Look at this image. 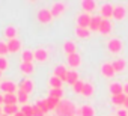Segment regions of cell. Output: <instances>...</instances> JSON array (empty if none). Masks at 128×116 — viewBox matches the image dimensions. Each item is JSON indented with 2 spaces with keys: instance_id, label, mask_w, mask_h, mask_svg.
I'll return each instance as SVG.
<instances>
[{
  "instance_id": "cell-10",
  "label": "cell",
  "mask_w": 128,
  "mask_h": 116,
  "mask_svg": "<svg viewBox=\"0 0 128 116\" xmlns=\"http://www.w3.org/2000/svg\"><path fill=\"white\" fill-rule=\"evenodd\" d=\"M113 11H114V8H113L110 3H106V5L101 8V14H102V17H104V20H107L108 17H113Z\"/></svg>"
},
{
  "instance_id": "cell-21",
  "label": "cell",
  "mask_w": 128,
  "mask_h": 116,
  "mask_svg": "<svg viewBox=\"0 0 128 116\" xmlns=\"http://www.w3.org/2000/svg\"><path fill=\"white\" fill-rule=\"evenodd\" d=\"M62 84H63V82H62L59 77L53 76V77L50 78V86H51V89H62Z\"/></svg>"
},
{
  "instance_id": "cell-32",
  "label": "cell",
  "mask_w": 128,
  "mask_h": 116,
  "mask_svg": "<svg viewBox=\"0 0 128 116\" xmlns=\"http://www.w3.org/2000/svg\"><path fill=\"white\" fill-rule=\"evenodd\" d=\"M84 96H90L94 94V86L90 83H84V88H83V92H82Z\"/></svg>"
},
{
  "instance_id": "cell-2",
  "label": "cell",
  "mask_w": 128,
  "mask_h": 116,
  "mask_svg": "<svg viewBox=\"0 0 128 116\" xmlns=\"http://www.w3.org/2000/svg\"><path fill=\"white\" fill-rule=\"evenodd\" d=\"M90 15L89 14H82V15H78V18H77V27H83V29H89V26H90Z\"/></svg>"
},
{
  "instance_id": "cell-5",
  "label": "cell",
  "mask_w": 128,
  "mask_h": 116,
  "mask_svg": "<svg viewBox=\"0 0 128 116\" xmlns=\"http://www.w3.org/2000/svg\"><path fill=\"white\" fill-rule=\"evenodd\" d=\"M0 89H2L5 94H15V90H17V84L12 83V82H3L2 84H0Z\"/></svg>"
},
{
  "instance_id": "cell-30",
  "label": "cell",
  "mask_w": 128,
  "mask_h": 116,
  "mask_svg": "<svg viewBox=\"0 0 128 116\" xmlns=\"http://www.w3.org/2000/svg\"><path fill=\"white\" fill-rule=\"evenodd\" d=\"M20 70H21L23 72H26V74H32L35 68H33V64H26V62H23L21 66H20Z\"/></svg>"
},
{
  "instance_id": "cell-29",
  "label": "cell",
  "mask_w": 128,
  "mask_h": 116,
  "mask_svg": "<svg viewBox=\"0 0 128 116\" xmlns=\"http://www.w3.org/2000/svg\"><path fill=\"white\" fill-rule=\"evenodd\" d=\"M76 35L78 38H88L90 35V30L89 29H83V27H77L76 29Z\"/></svg>"
},
{
  "instance_id": "cell-20",
  "label": "cell",
  "mask_w": 128,
  "mask_h": 116,
  "mask_svg": "<svg viewBox=\"0 0 128 116\" xmlns=\"http://www.w3.org/2000/svg\"><path fill=\"white\" fill-rule=\"evenodd\" d=\"M125 60L124 59H116L113 64H112V66H113V70H114V72H119V71H124V68H125Z\"/></svg>"
},
{
  "instance_id": "cell-28",
  "label": "cell",
  "mask_w": 128,
  "mask_h": 116,
  "mask_svg": "<svg viewBox=\"0 0 128 116\" xmlns=\"http://www.w3.org/2000/svg\"><path fill=\"white\" fill-rule=\"evenodd\" d=\"M47 104H48V108L50 110H56V107L59 106V102H60V100H57V98H51V96H48L47 100Z\"/></svg>"
},
{
  "instance_id": "cell-13",
  "label": "cell",
  "mask_w": 128,
  "mask_h": 116,
  "mask_svg": "<svg viewBox=\"0 0 128 116\" xmlns=\"http://www.w3.org/2000/svg\"><path fill=\"white\" fill-rule=\"evenodd\" d=\"M8 48H9V53H17L20 48H21V42L15 38V39H11L8 42Z\"/></svg>"
},
{
  "instance_id": "cell-31",
  "label": "cell",
  "mask_w": 128,
  "mask_h": 116,
  "mask_svg": "<svg viewBox=\"0 0 128 116\" xmlns=\"http://www.w3.org/2000/svg\"><path fill=\"white\" fill-rule=\"evenodd\" d=\"M24 116H33V106H27V104H24L23 107H21V110H20Z\"/></svg>"
},
{
  "instance_id": "cell-15",
  "label": "cell",
  "mask_w": 128,
  "mask_h": 116,
  "mask_svg": "<svg viewBox=\"0 0 128 116\" xmlns=\"http://www.w3.org/2000/svg\"><path fill=\"white\" fill-rule=\"evenodd\" d=\"M100 32H101L102 35H107V33H110V32H112V23H110L108 20H104V18H102V21H101V26H100Z\"/></svg>"
},
{
  "instance_id": "cell-4",
  "label": "cell",
  "mask_w": 128,
  "mask_h": 116,
  "mask_svg": "<svg viewBox=\"0 0 128 116\" xmlns=\"http://www.w3.org/2000/svg\"><path fill=\"white\" fill-rule=\"evenodd\" d=\"M101 21H102V17H100V15L92 17V18H90V26H89V30H90V32H100Z\"/></svg>"
},
{
  "instance_id": "cell-14",
  "label": "cell",
  "mask_w": 128,
  "mask_h": 116,
  "mask_svg": "<svg viewBox=\"0 0 128 116\" xmlns=\"http://www.w3.org/2000/svg\"><path fill=\"white\" fill-rule=\"evenodd\" d=\"M108 89H110V94H112V96L124 94V86H122V84H119V83H112Z\"/></svg>"
},
{
  "instance_id": "cell-35",
  "label": "cell",
  "mask_w": 128,
  "mask_h": 116,
  "mask_svg": "<svg viewBox=\"0 0 128 116\" xmlns=\"http://www.w3.org/2000/svg\"><path fill=\"white\" fill-rule=\"evenodd\" d=\"M5 35H6L9 39H15V35H17V30H15V27H12V26L6 27V30H5Z\"/></svg>"
},
{
  "instance_id": "cell-19",
  "label": "cell",
  "mask_w": 128,
  "mask_h": 116,
  "mask_svg": "<svg viewBox=\"0 0 128 116\" xmlns=\"http://www.w3.org/2000/svg\"><path fill=\"white\" fill-rule=\"evenodd\" d=\"M47 57H48V54H47V51H45L44 48H38V50L35 51V59H36V60L44 62V60H47Z\"/></svg>"
},
{
  "instance_id": "cell-7",
  "label": "cell",
  "mask_w": 128,
  "mask_h": 116,
  "mask_svg": "<svg viewBox=\"0 0 128 116\" xmlns=\"http://www.w3.org/2000/svg\"><path fill=\"white\" fill-rule=\"evenodd\" d=\"M66 74H68V71H66V68L63 66V65H57L54 68V76L59 77L62 82H66Z\"/></svg>"
},
{
  "instance_id": "cell-43",
  "label": "cell",
  "mask_w": 128,
  "mask_h": 116,
  "mask_svg": "<svg viewBox=\"0 0 128 116\" xmlns=\"http://www.w3.org/2000/svg\"><path fill=\"white\" fill-rule=\"evenodd\" d=\"M124 106H125V108L128 110V96H126V100H125V102H124Z\"/></svg>"
},
{
  "instance_id": "cell-8",
  "label": "cell",
  "mask_w": 128,
  "mask_h": 116,
  "mask_svg": "<svg viewBox=\"0 0 128 116\" xmlns=\"http://www.w3.org/2000/svg\"><path fill=\"white\" fill-rule=\"evenodd\" d=\"M107 47H108V50L112 53H119L122 50V42L119 39H112V41H108V45Z\"/></svg>"
},
{
  "instance_id": "cell-37",
  "label": "cell",
  "mask_w": 128,
  "mask_h": 116,
  "mask_svg": "<svg viewBox=\"0 0 128 116\" xmlns=\"http://www.w3.org/2000/svg\"><path fill=\"white\" fill-rule=\"evenodd\" d=\"M83 88H84V82H82V80H78V82L72 86V89H74L76 94H82V92H83Z\"/></svg>"
},
{
  "instance_id": "cell-16",
  "label": "cell",
  "mask_w": 128,
  "mask_h": 116,
  "mask_svg": "<svg viewBox=\"0 0 128 116\" xmlns=\"http://www.w3.org/2000/svg\"><path fill=\"white\" fill-rule=\"evenodd\" d=\"M77 82H78V74H77V71H68V74H66V83L71 84V86H74Z\"/></svg>"
},
{
  "instance_id": "cell-24",
  "label": "cell",
  "mask_w": 128,
  "mask_h": 116,
  "mask_svg": "<svg viewBox=\"0 0 128 116\" xmlns=\"http://www.w3.org/2000/svg\"><path fill=\"white\" fill-rule=\"evenodd\" d=\"M125 100H126V95H125V94H120V95H114V96H112V102L116 104V106H124Z\"/></svg>"
},
{
  "instance_id": "cell-45",
  "label": "cell",
  "mask_w": 128,
  "mask_h": 116,
  "mask_svg": "<svg viewBox=\"0 0 128 116\" xmlns=\"http://www.w3.org/2000/svg\"><path fill=\"white\" fill-rule=\"evenodd\" d=\"M0 104H3V95H0Z\"/></svg>"
},
{
  "instance_id": "cell-11",
  "label": "cell",
  "mask_w": 128,
  "mask_h": 116,
  "mask_svg": "<svg viewBox=\"0 0 128 116\" xmlns=\"http://www.w3.org/2000/svg\"><path fill=\"white\" fill-rule=\"evenodd\" d=\"M18 89L24 90L26 94H30V92L33 90V82H32V80H21V83H20V88H18Z\"/></svg>"
},
{
  "instance_id": "cell-42",
  "label": "cell",
  "mask_w": 128,
  "mask_h": 116,
  "mask_svg": "<svg viewBox=\"0 0 128 116\" xmlns=\"http://www.w3.org/2000/svg\"><path fill=\"white\" fill-rule=\"evenodd\" d=\"M124 94H125V95L128 96V83H126V84L124 86Z\"/></svg>"
},
{
  "instance_id": "cell-48",
  "label": "cell",
  "mask_w": 128,
  "mask_h": 116,
  "mask_svg": "<svg viewBox=\"0 0 128 116\" xmlns=\"http://www.w3.org/2000/svg\"><path fill=\"white\" fill-rule=\"evenodd\" d=\"M0 77H2V71H0Z\"/></svg>"
},
{
  "instance_id": "cell-44",
  "label": "cell",
  "mask_w": 128,
  "mask_h": 116,
  "mask_svg": "<svg viewBox=\"0 0 128 116\" xmlns=\"http://www.w3.org/2000/svg\"><path fill=\"white\" fill-rule=\"evenodd\" d=\"M14 116H24V114H23V113H21V112H17V113H15V114H14Z\"/></svg>"
},
{
  "instance_id": "cell-17",
  "label": "cell",
  "mask_w": 128,
  "mask_h": 116,
  "mask_svg": "<svg viewBox=\"0 0 128 116\" xmlns=\"http://www.w3.org/2000/svg\"><path fill=\"white\" fill-rule=\"evenodd\" d=\"M125 14H126V11H125L124 6H116L114 11H113V17H114V20H122V18L125 17Z\"/></svg>"
},
{
  "instance_id": "cell-46",
  "label": "cell",
  "mask_w": 128,
  "mask_h": 116,
  "mask_svg": "<svg viewBox=\"0 0 128 116\" xmlns=\"http://www.w3.org/2000/svg\"><path fill=\"white\" fill-rule=\"evenodd\" d=\"M3 114V107H0V116Z\"/></svg>"
},
{
  "instance_id": "cell-3",
  "label": "cell",
  "mask_w": 128,
  "mask_h": 116,
  "mask_svg": "<svg viewBox=\"0 0 128 116\" xmlns=\"http://www.w3.org/2000/svg\"><path fill=\"white\" fill-rule=\"evenodd\" d=\"M51 18H53V15H51V12L48 9H39L38 11V20H39V23L47 24V23L51 21Z\"/></svg>"
},
{
  "instance_id": "cell-26",
  "label": "cell",
  "mask_w": 128,
  "mask_h": 116,
  "mask_svg": "<svg viewBox=\"0 0 128 116\" xmlns=\"http://www.w3.org/2000/svg\"><path fill=\"white\" fill-rule=\"evenodd\" d=\"M80 110H82V116H94V114H95L94 107H90L89 104H84Z\"/></svg>"
},
{
  "instance_id": "cell-18",
  "label": "cell",
  "mask_w": 128,
  "mask_h": 116,
  "mask_svg": "<svg viewBox=\"0 0 128 116\" xmlns=\"http://www.w3.org/2000/svg\"><path fill=\"white\" fill-rule=\"evenodd\" d=\"M101 71H102V74H104L106 77H113V76H114V70H113L112 64H104V65L101 66Z\"/></svg>"
},
{
  "instance_id": "cell-1",
  "label": "cell",
  "mask_w": 128,
  "mask_h": 116,
  "mask_svg": "<svg viewBox=\"0 0 128 116\" xmlns=\"http://www.w3.org/2000/svg\"><path fill=\"white\" fill-rule=\"evenodd\" d=\"M77 113L76 104L70 100H60L59 106L56 107V114L57 116H74Z\"/></svg>"
},
{
  "instance_id": "cell-6",
  "label": "cell",
  "mask_w": 128,
  "mask_h": 116,
  "mask_svg": "<svg viewBox=\"0 0 128 116\" xmlns=\"http://www.w3.org/2000/svg\"><path fill=\"white\" fill-rule=\"evenodd\" d=\"M80 64H82V59H80V54L78 53H72V54L68 56V65L71 68H77Z\"/></svg>"
},
{
  "instance_id": "cell-38",
  "label": "cell",
  "mask_w": 128,
  "mask_h": 116,
  "mask_svg": "<svg viewBox=\"0 0 128 116\" xmlns=\"http://www.w3.org/2000/svg\"><path fill=\"white\" fill-rule=\"evenodd\" d=\"M9 53V48H8V44L6 42H2L0 41V57H3Z\"/></svg>"
},
{
  "instance_id": "cell-33",
  "label": "cell",
  "mask_w": 128,
  "mask_h": 116,
  "mask_svg": "<svg viewBox=\"0 0 128 116\" xmlns=\"http://www.w3.org/2000/svg\"><path fill=\"white\" fill-rule=\"evenodd\" d=\"M62 95H63V90H62V89H51V90L48 92V96H51V98H57V100H60Z\"/></svg>"
},
{
  "instance_id": "cell-25",
  "label": "cell",
  "mask_w": 128,
  "mask_h": 116,
  "mask_svg": "<svg viewBox=\"0 0 128 116\" xmlns=\"http://www.w3.org/2000/svg\"><path fill=\"white\" fill-rule=\"evenodd\" d=\"M17 112H20L18 107H17V104H14V106H5V107H3V113L8 114V116H11V114L14 116Z\"/></svg>"
},
{
  "instance_id": "cell-34",
  "label": "cell",
  "mask_w": 128,
  "mask_h": 116,
  "mask_svg": "<svg viewBox=\"0 0 128 116\" xmlns=\"http://www.w3.org/2000/svg\"><path fill=\"white\" fill-rule=\"evenodd\" d=\"M18 102H21L23 106L26 104V101H27V98H29V94H26L24 90H21V89H18Z\"/></svg>"
},
{
  "instance_id": "cell-27",
  "label": "cell",
  "mask_w": 128,
  "mask_h": 116,
  "mask_svg": "<svg viewBox=\"0 0 128 116\" xmlns=\"http://www.w3.org/2000/svg\"><path fill=\"white\" fill-rule=\"evenodd\" d=\"M82 8L84 11H94L95 9V2H94V0H83V2H82Z\"/></svg>"
},
{
  "instance_id": "cell-23",
  "label": "cell",
  "mask_w": 128,
  "mask_h": 116,
  "mask_svg": "<svg viewBox=\"0 0 128 116\" xmlns=\"http://www.w3.org/2000/svg\"><path fill=\"white\" fill-rule=\"evenodd\" d=\"M21 59H23V62H26V64H32V60L35 59V53H32L30 50H26V51H23Z\"/></svg>"
},
{
  "instance_id": "cell-36",
  "label": "cell",
  "mask_w": 128,
  "mask_h": 116,
  "mask_svg": "<svg viewBox=\"0 0 128 116\" xmlns=\"http://www.w3.org/2000/svg\"><path fill=\"white\" fill-rule=\"evenodd\" d=\"M36 106L44 112V113H47V112H50V108H48V104H47V101L45 100H38L36 101Z\"/></svg>"
},
{
  "instance_id": "cell-22",
  "label": "cell",
  "mask_w": 128,
  "mask_h": 116,
  "mask_svg": "<svg viewBox=\"0 0 128 116\" xmlns=\"http://www.w3.org/2000/svg\"><path fill=\"white\" fill-rule=\"evenodd\" d=\"M63 50H65V53L70 56V54L76 53V44L72 41H66L65 44H63Z\"/></svg>"
},
{
  "instance_id": "cell-41",
  "label": "cell",
  "mask_w": 128,
  "mask_h": 116,
  "mask_svg": "<svg viewBox=\"0 0 128 116\" xmlns=\"http://www.w3.org/2000/svg\"><path fill=\"white\" fill-rule=\"evenodd\" d=\"M118 116H126V110H119L118 112Z\"/></svg>"
},
{
  "instance_id": "cell-47",
  "label": "cell",
  "mask_w": 128,
  "mask_h": 116,
  "mask_svg": "<svg viewBox=\"0 0 128 116\" xmlns=\"http://www.w3.org/2000/svg\"><path fill=\"white\" fill-rule=\"evenodd\" d=\"M2 116H8V114H5V113H3V114H2Z\"/></svg>"
},
{
  "instance_id": "cell-40",
  "label": "cell",
  "mask_w": 128,
  "mask_h": 116,
  "mask_svg": "<svg viewBox=\"0 0 128 116\" xmlns=\"http://www.w3.org/2000/svg\"><path fill=\"white\" fill-rule=\"evenodd\" d=\"M8 68V60L5 57H0V71H5Z\"/></svg>"
},
{
  "instance_id": "cell-39",
  "label": "cell",
  "mask_w": 128,
  "mask_h": 116,
  "mask_svg": "<svg viewBox=\"0 0 128 116\" xmlns=\"http://www.w3.org/2000/svg\"><path fill=\"white\" fill-rule=\"evenodd\" d=\"M33 116H45V113L35 104V106H33Z\"/></svg>"
},
{
  "instance_id": "cell-9",
  "label": "cell",
  "mask_w": 128,
  "mask_h": 116,
  "mask_svg": "<svg viewBox=\"0 0 128 116\" xmlns=\"http://www.w3.org/2000/svg\"><path fill=\"white\" fill-rule=\"evenodd\" d=\"M18 102V96L15 94H6L3 95V104L5 106H14Z\"/></svg>"
},
{
  "instance_id": "cell-12",
  "label": "cell",
  "mask_w": 128,
  "mask_h": 116,
  "mask_svg": "<svg viewBox=\"0 0 128 116\" xmlns=\"http://www.w3.org/2000/svg\"><path fill=\"white\" fill-rule=\"evenodd\" d=\"M63 11H65V5H63V3H54L53 8L50 9V12H51L53 17H59Z\"/></svg>"
}]
</instances>
